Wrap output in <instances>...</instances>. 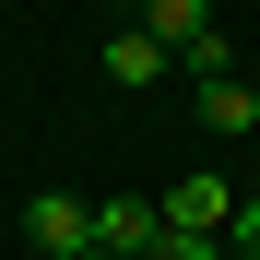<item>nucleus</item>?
I'll return each instance as SVG.
<instances>
[{
	"mask_svg": "<svg viewBox=\"0 0 260 260\" xmlns=\"http://www.w3.org/2000/svg\"><path fill=\"white\" fill-rule=\"evenodd\" d=\"M24 237L48 248V260H83V248H95V201H71V189H36V201H24Z\"/></svg>",
	"mask_w": 260,
	"mask_h": 260,
	"instance_id": "obj_1",
	"label": "nucleus"
},
{
	"mask_svg": "<svg viewBox=\"0 0 260 260\" xmlns=\"http://www.w3.org/2000/svg\"><path fill=\"white\" fill-rule=\"evenodd\" d=\"M154 237H166L154 201H95V248H107V260H154Z\"/></svg>",
	"mask_w": 260,
	"mask_h": 260,
	"instance_id": "obj_2",
	"label": "nucleus"
},
{
	"mask_svg": "<svg viewBox=\"0 0 260 260\" xmlns=\"http://www.w3.org/2000/svg\"><path fill=\"white\" fill-rule=\"evenodd\" d=\"M166 225H213V237H225V225H237V178H213V166L178 178V189H166Z\"/></svg>",
	"mask_w": 260,
	"mask_h": 260,
	"instance_id": "obj_3",
	"label": "nucleus"
},
{
	"mask_svg": "<svg viewBox=\"0 0 260 260\" xmlns=\"http://www.w3.org/2000/svg\"><path fill=\"white\" fill-rule=\"evenodd\" d=\"M201 130H213V142H248V130H260V95H248L237 71H225V83H201Z\"/></svg>",
	"mask_w": 260,
	"mask_h": 260,
	"instance_id": "obj_4",
	"label": "nucleus"
},
{
	"mask_svg": "<svg viewBox=\"0 0 260 260\" xmlns=\"http://www.w3.org/2000/svg\"><path fill=\"white\" fill-rule=\"evenodd\" d=\"M166 59H178V48H166V36H142V24L107 36V83H166Z\"/></svg>",
	"mask_w": 260,
	"mask_h": 260,
	"instance_id": "obj_5",
	"label": "nucleus"
},
{
	"mask_svg": "<svg viewBox=\"0 0 260 260\" xmlns=\"http://www.w3.org/2000/svg\"><path fill=\"white\" fill-rule=\"evenodd\" d=\"M201 24H213V0H142V36H166V48H189Z\"/></svg>",
	"mask_w": 260,
	"mask_h": 260,
	"instance_id": "obj_6",
	"label": "nucleus"
},
{
	"mask_svg": "<svg viewBox=\"0 0 260 260\" xmlns=\"http://www.w3.org/2000/svg\"><path fill=\"white\" fill-rule=\"evenodd\" d=\"M178 71H201V83H225V71H237V36H225V24H201L189 48H178Z\"/></svg>",
	"mask_w": 260,
	"mask_h": 260,
	"instance_id": "obj_7",
	"label": "nucleus"
},
{
	"mask_svg": "<svg viewBox=\"0 0 260 260\" xmlns=\"http://www.w3.org/2000/svg\"><path fill=\"white\" fill-rule=\"evenodd\" d=\"M83 260H107V248H83Z\"/></svg>",
	"mask_w": 260,
	"mask_h": 260,
	"instance_id": "obj_8",
	"label": "nucleus"
},
{
	"mask_svg": "<svg viewBox=\"0 0 260 260\" xmlns=\"http://www.w3.org/2000/svg\"><path fill=\"white\" fill-rule=\"evenodd\" d=\"M237 260H260V248H237Z\"/></svg>",
	"mask_w": 260,
	"mask_h": 260,
	"instance_id": "obj_9",
	"label": "nucleus"
}]
</instances>
